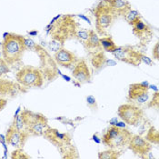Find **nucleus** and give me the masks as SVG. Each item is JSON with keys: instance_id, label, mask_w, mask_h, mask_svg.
Instances as JSON below:
<instances>
[{"instance_id": "9b49d317", "label": "nucleus", "mask_w": 159, "mask_h": 159, "mask_svg": "<svg viewBox=\"0 0 159 159\" xmlns=\"http://www.w3.org/2000/svg\"><path fill=\"white\" fill-rule=\"evenodd\" d=\"M131 25L133 27V33L140 39L142 44H147L150 41L151 37L153 36V31L141 16H139Z\"/></svg>"}, {"instance_id": "6ab92c4d", "label": "nucleus", "mask_w": 159, "mask_h": 159, "mask_svg": "<svg viewBox=\"0 0 159 159\" xmlns=\"http://www.w3.org/2000/svg\"><path fill=\"white\" fill-rule=\"evenodd\" d=\"M100 44H101L102 48H104L105 51L111 52V53L117 48L110 37H105L100 38Z\"/></svg>"}, {"instance_id": "1a4fd4ad", "label": "nucleus", "mask_w": 159, "mask_h": 159, "mask_svg": "<svg viewBox=\"0 0 159 159\" xmlns=\"http://www.w3.org/2000/svg\"><path fill=\"white\" fill-rule=\"evenodd\" d=\"M127 146L135 155L140 156L143 158L147 157L152 149L151 144L140 135H133Z\"/></svg>"}, {"instance_id": "393cba45", "label": "nucleus", "mask_w": 159, "mask_h": 159, "mask_svg": "<svg viewBox=\"0 0 159 159\" xmlns=\"http://www.w3.org/2000/svg\"><path fill=\"white\" fill-rule=\"evenodd\" d=\"M86 103H87V106H88L91 109H93V110L98 109L97 100H96V98H94L93 96H88V97H86Z\"/></svg>"}, {"instance_id": "4468645a", "label": "nucleus", "mask_w": 159, "mask_h": 159, "mask_svg": "<svg viewBox=\"0 0 159 159\" xmlns=\"http://www.w3.org/2000/svg\"><path fill=\"white\" fill-rule=\"evenodd\" d=\"M55 60L59 66L66 67V68H70L71 66H73L76 63L77 58H76V57H75V55L74 53L70 52L67 49L62 48L58 51L56 52Z\"/></svg>"}, {"instance_id": "5701e85b", "label": "nucleus", "mask_w": 159, "mask_h": 159, "mask_svg": "<svg viewBox=\"0 0 159 159\" xmlns=\"http://www.w3.org/2000/svg\"><path fill=\"white\" fill-rule=\"evenodd\" d=\"M49 48H50V49H52L53 51L57 52V51H58L59 49L63 48V43H62L61 41H59V40H57V39L53 38V40L50 42Z\"/></svg>"}, {"instance_id": "6e6552de", "label": "nucleus", "mask_w": 159, "mask_h": 159, "mask_svg": "<svg viewBox=\"0 0 159 159\" xmlns=\"http://www.w3.org/2000/svg\"><path fill=\"white\" fill-rule=\"evenodd\" d=\"M114 57L119 61L125 62L132 66H139L141 64V54L129 47L116 48L113 52Z\"/></svg>"}, {"instance_id": "ddd939ff", "label": "nucleus", "mask_w": 159, "mask_h": 159, "mask_svg": "<svg viewBox=\"0 0 159 159\" xmlns=\"http://www.w3.org/2000/svg\"><path fill=\"white\" fill-rule=\"evenodd\" d=\"M45 136L48 139L49 141L54 144L57 147H64L66 146L70 143V136L67 134H63L60 133L58 130L48 127L45 132Z\"/></svg>"}, {"instance_id": "7ed1b4c3", "label": "nucleus", "mask_w": 159, "mask_h": 159, "mask_svg": "<svg viewBox=\"0 0 159 159\" xmlns=\"http://www.w3.org/2000/svg\"><path fill=\"white\" fill-rule=\"evenodd\" d=\"M93 12L96 16V28L98 34L105 35L116 19V15L106 0H102Z\"/></svg>"}, {"instance_id": "2eb2a0df", "label": "nucleus", "mask_w": 159, "mask_h": 159, "mask_svg": "<svg viewBox=\"0 0 159 159\" xmlns=\"http://www.w3.org/2000/svg\"><path fill=\"white\" fill-rule=\"evenodd\" d=\"M26 137H27V135L20 133L16 129L15 125L13 124L12 125L8 128V130L7 131L6 140H7V144H9L10 146L16 147V148H21L24 145Z\"/></svg>"}, {"instance_id": "2f4dec72", "label": "nucleus", "mask_w": 159, "mask_h": 159, "mask_svg": "<svg viewBox=\"0 0 159 159\" xmlns=\"http://www.w3.org/2000/svg\"><path fill=\"white\" fill-rule=\"evenodd\" d=\"M6 105H7V101L2 99V98H0V111L3 110V108L6 107Z\"/></svg>"}, {"instance_id": "a211bd4d", "label": "nucleus", "mask_w": 159, "mask_h": 159, "mask_svg": "<svg viewBox=\"0 0 159 159\" xmlns=\"http://www.w3.org/2000/svg\"><path fill=\"white\" fill-rule=\"evenodd\" d=\"M107 62L106 57L104 56L102 51H99L97 53H94V56L92 57V65L94 66V67L96 68H100L103 66H105Z\"/></svg>"}, {"instance_id": "9d476101", "label": "nucleus", "mask_w": 159, "mask_h": 159, "mask_svg": "<svg viewBox=\"0 0 159 159\" xmlns=\"http://www.w3.org/2000/svg\"><path fill=\"white\" fill-rule=\"evenodd\" d=\"M149 98L148 86L146 83H135L129 86L128 100L135 103H145Z\"/></svg>"}, {"instance_id": "72a5a7b5", "label": "nucleus", "mask_w": 159, "mask_h": 159, "mask_svg": "<svg viewBox=\"0 0 159 159\" xmlns=\"http://www.w3.org/2000/svg\"><path fill=\"white\" fill-rule=\"evenodd\" d=\"M31 35H36L37 34V32H32V33H30Z\"/></svg>"}, {"instance_id": "a878e982", "label": "nucleus", "mask_w": 159, "mask_h": 159, "mask_svg": "<svg viewBox=\"0 0 159 159\" xmlns=\"http://www.w3.org/2000/svg\"><path fill=\"white\" fill-rule=\"evenodd\" d=\"M9 72V67L7 66V63L3 59L0 58V76L6 75L7 73Z\"/></svg>"}, {"instance_id": "f03ea898", "label": "nucleus", "mask_w": 159, "mask_h": 159, "mask_svg": "<svg viewBox=\"0 0 159 159\" xmlns=\"http://www.w3.org/2000/svg\"><path fill=\"white\" fill-rule=\"evenodd\" d=\"M133 134L127 129L116 125L110 126L102 137V143L112 149L122 148L128 145Z\"/></svg>"}, {"instance_id": "20e7f679", "label": "nucleus", "mask_w": 159, "mask_h": 159, "mask_svg": "<svg viewBox=\"0 0 159 159\" xmlns=\"http://www.w3.org/2000/svg\"><path fill=\"white\" fill-rule=\"evenodd\" d=\"M16 78L17 82L25 87H40L44 82L42 73L31 66L22 67L16 75Z\"/></svg>"}, {"instance_id": "bb28decb", "label": "nucleus", "mask_w": 159, "mask_h": 159, "mask_svg": "<svg viewBox=\"0 0 159 159\" xmlns=\"http://www.w3.org/2000/svg\"><path fill=\"white\" fill-rule=\"evenodd\" d=\"M158 104H159V97H158V93L157 92L155 95H154V97H153V99H152V101L150 102V104L148 105V107H158Z\"/></svg>"}, {"instance_id": "c756f323", "label": "nucleus", "mask_w": 159, "mask_h": 159, "mask_svg": "<svg viewBox=\"0 0 159 159\" xmlns=\"http://www.w3.org/2000/svg\"><path fill=\"white\" fill-rule=\"evenodd\" d=\"M153 57L155 59H158L159 58V44L157 43L155 45V47L153 48Z\"/></svg>"}, {"instance_id": "4be33fe9", "label": "nucleus", "mask_w": 159, "mask_h": 159, "mask_svg": "<svg viewBox=\"0 0 159 159\" xmlns=\"http://www.w3.org/2000/svg\"><path fill=\"white\" fill-rule=\"evenodd\" d=\"M147 139L153 142L154 144H158V140H159V133L158 131L156 130V128L153 126L150 128V130L148 131L147 135Z\"/></svg>"}, {"instance_id": "f257e3e1", "label": "nucleus", "mask_w": 159, "mask_h": 159, "mask_svg": "<svg viewBox=\"0 0 159 159\" xmlns=\"http://www.w3.org/2000/svg\"><path fill=\"white\" fill-rule=\"evenodd\" d=\"M25 38L15 34H7L2 44V54L7 65H13L21 60L24 52Z\"/></svg>"}, {"instance_id": "aec40b11", "label": "nucleus", "mask_w": 159, "mask_h": 159, "mask_svg": "<svg viewBox=\"0 0 159 159\" xmlns=\"http://www.w3.org/2000/svg\"><path fill=\"white\" fill-rule=\"evenodd\" d=\"M121 153L119 151L114 150L110 148V150L103 151L98 154V157L100 159H116L120 157Z\"/></svg>"}, {"instance_id": "dca6fc26", "label": "nucleus", "mask_w": 159, "mask_h": 159, "mask_svg": "<svg viewBox=\"0 0 159 159\" xmlns=\"http://www.w3.org/2000/svg\"><path fill=\"white\" fill-rule=\"evenodd\" d=\"M116 16H123L131 9V5L126 0H106Z\"/></svg>"}, {"instance_id": "423d86ee", "label": "nucleus", "mask_w": 159, "mask_h": 159, "mask_svg": "<svg viewBox=\"0 0 159 159\" xmlns=\"http://www.w3.org/2000/svg\"><path fill=\"white\" fill-rule=\"evenodd\" d=\"M117 113L124 123L130 125H136L144 116V111L142 108L133 104H125L120 106Z\"/></svg>"}, {"instance_id": "473e14b6", "label": "nucleus", "mask_w": 159, "mask_h": 159, "mask_svg": "<svg viewBox=\"0 0 159 159\" xmlns=\"http://www.w3.org/2000/svg\"><path fill=\"white\" fill-rule=\"evenodd\" d=\"M93 139H94V140H96V141H97L98 143H100V140H98V137H97L96 135H94V137H93Z\"/></svg>"}, {"instance_id": "c85d7f7f", "label": "nucleus", "mask_w": 159, "mask_h": 159, "mask_svg": "<svg viewBox=\"0 0 159 159\" xmlns=\"http://www.w3.org/2000/svg\"><path fill=\"white\" fill-rule=\"evenodd\" d=\"M25 49L26 48L32 49L36 47V44H35V42H34L33 40L25 38Z\"/></svg>"}, {"instance_id": "412c9836", "label": "nucleus", "mask_w": 159, "mask_h": 159, "mask_svg": "<svg viewBox=\"0 0 159 159\" xmlns=\"http://www.w3.org/2000/svg\"><path fill=\"white\" fill-rule=\"evenodd\" d=\"M139 16H140L139 12L136 11V10H132V9H130L129 11H127L124 15V17H125V21L129 25L133 24Z\"/></svg>"}, {"instance_id": "7c9ffc66", "label": "nucleus", "mask_w": 159, "mask_h": 159, "mask_svg": "<svg viewBox=\"0 0 159 159\" xmlns=\"http://www.w3.org/2000/svg\"><path fill=\"white\" fill-rule=\"evenodd\" d=\"M141 61H144L146 64L149 65V66H153V65H154V63L152 62V60H151L150 58H148L147 57L142 55V54H141Z\"/></svg>"}, {"instance_id": "f3484780", "label": "nucleus", "mask_w": 159, "mask_h": 159, "mask_svg": "<svg viewBox=\"0 0 159 159\" xmlns=\"http://www.w3.org/2000/svg\"><path fill=\"white\" fill-rule=\"evenodd\" d=\"M85 45H86V48L93 53L102 51V47L100 44V38L98 37V35L93 30H90L89 37L85 42Z\"/></svg>"}, {"instance_id": "f8f14e48", "label": "nucleus", "mask_w": 159, "mask_h": 159, "mask_svg": "<svg viewBox=\"0 0 159 159\" xmlns=\"http://www.w3.org/2000/svg\"><path fill=\"white\" fill-rule=\"evenodd\" d=\"M72 75L74 78L77 80L80 84L89 83L91 80V74L89 71V68L86 61L83 59L76 61V63L75 64Z\"/></svg>"}, {"instance_id": "0eeeda50", "label": "nucleus", "mask_w": 159, "mask_h": 159, "mask_svg": "<svg viewBox=\"0 0 159 159\" xmlns=\"http://www.w3.org/2000/svg\"><path fill=\"white\" fill-rule=\"evenodd\" d=\"M58 22L59 23L54 27L55 30L53 31V38L64 43L67 37L75 35V23L69 16L63 17Z\"/></svg>"}, {"instance_id": "b1692460", "label": "nucleus", "mask_w": 159, "mask_h": 159, "mask_svg": "<svg viewBox=\"0 0 159 159\" xmlns=\"http://www.w3.org/2000/svg\"><path fill=\"white\" fill-rule=\"evenodd\" d=\"M89 34H90V30H79L75 32V37H77L79 39L83 40L84 42H86L87 38L89 37Z\"/></svg>"}, {"instance_id": "39448f33", "label": "nucleus", "mask_w": 159, "mask_h": 159, "mask_svg": "<svg viewBox=\"0 0 159 159\" xmlns=\"http://www.w3.org/2000/svg\"><path fill=\"white\" fill-rule=\"evenodd\" d=\"M27 132L34 135H43L45 130L48 127L47 118L40 115L35 114L28 110H25L21 113Z\"/></svg>"}, {"instance_id": "cd10ccee", "label": "nucleus", "mask_w": 159, "mask_h": 159, "mask_svg": "<svg viewBox=\"0 0 159 159\" xmlns=\"http://www.w3.org/2000/svg\"><path fill=\"white\" fill-rule=\"evenodd\" d=\"M12 158H16V159L29 158V157H28V156H25L24 153L21 151V150H17V151H15V152H13Z\"/></svg>"}]
</instances>
